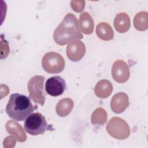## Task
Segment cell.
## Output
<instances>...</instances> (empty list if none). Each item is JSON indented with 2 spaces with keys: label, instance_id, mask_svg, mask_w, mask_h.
Returning a JSON list of instances; mask_svg holds the SVG:
<instances>
[{
  "label": "cell",
  "instance_id": "19",
  "mask_svg": "<svg viewBox=\"0 0 148 148\" xmlns=\"http://www.w3.org/2000/svg\"><path fill=\"white\" fill-rule=\"evenodd\" d=\"M71 6L72 9L76 12H81L83 10L85 6L84 1H72Z\"/></svg>",
  "mask_w": 148,
  "mask_h": 148
},
{
  "label": "cell",
  "instance_id": "4",
  "mask_svg": "<svg viewBox=\"0 0 148 148\" xmlns=\"http://www.w3.org/2000/svg\"><path fill=\"white\" fill-rule=\"evenodd\" d=\"M108 133L112 137L124 140L128 138L130 135V128L127 123L119 117L110 119L106 126Z\"/></svg>",
  "mask_w": 148,
  "mask_h": 148
},
{
  "label": "cell",
  "instance_id": "11",
  "mask_svg": "<svg viewBox=\"0 0 148 148\" xmlns=\"http://www.w3.org/2000/svg\"><path fill=\"white\" fill-rule=\"evenodd\" d=\"M6 129L7 132L14 136L17 140L20 142H25L27 139V136L24 130L20 124L14 120H9L6 124Z\"/></svg>",
  "mask_w": 148,
  "mask_h": 148
},
{
  "label": "cell",
  "instance_id": "18",
  "mask_svg": "<svg viewBox=\"0 0 148 148\" xmlns=\"http://www.w3.org/2000/svg\"><path fill=\"white\" fill-rule=\"evenodd\" d=\"M107 113L102 108H97L92 113L91 121L92 124L102 125L104 124L107 120Z\"/></svg>",
  "mask_w": 148,
  "mask_h": 148
},
{
  "label": "cell",
  "instance_id": "13",
  "mask_svg": "<svg viewBox=\"0 0 148 148\" xmlns=\"http://www.w3.org/2000/svg\"><path fill=\"white\" fill-rule=\"evenodd\" d=\"M113 25L119 33H124L128 31L131 26L130 18L125 13H118L114 18Z\"/></svg>",
  "mask_w": 148,
  "mask_h": 148
},
{
  "label": "cell",
  "instance_id": "6",
  "mask_svg": "<svg viewBox=\"0 0 148 148\" xmlns=\"http://www.w3.org/2000/svg\"><path fill=\"white\" fill-rule=\"evenodd\" d=\"M45 78L42 76L36 75L29 80L27 87L29 92V98L35 103L43 106L45 102V97L43 91Z\"/></svg>",
  "mask_w": 148,
  "mask_h": 148
},
{
  "label": "cell",
  "instance_id": "1",
  "mask_svg": "<svg viewBox=\"0 0 148 148\" xmlns=\"http://www.w3.org/2000/svg\"><path fill=\"white\" fill-rule=\"evenodd\" d=\"M76 17L72 13H68L54 31L53 39L58 45L63 46L75 39L83 38Z\"/></svg>",
  "mask_w": 148,
  "mask_h": 148
},
{
  "label": "cell",
  "instance_id": "17",
  "mask_svg": "<svg viewBox=\"0 0 148 148\" xmlns=\"http://www.w3.org/2000/svg\"><path fill=\"white\" fill-rule=\"evenodd\" d=\"M134 25L138 31L146 30L148 28V13L147 12L138 13L134 18Z\"/></svg>",
  "mask_w": 148,
  "mask_h": 148
},
{
  "label": "cell",
  "instance_id": "10",
  "mask_svg": "<svg viewBox=\"0 0 148 148\" xmlns=\"http://www.w3.org/2000/svg\"><path fill=\"white\" fill-rule=\"evenodd\" d=\"M129 105L128 95L123 92L114 94L110 101V108L112 111L117 114L123 113Z\"/></svg>",
  "mask_w": 148,
  "mask_h": 148
},
{
  "label": "cell",
  "instance_id": "8",
  "mask_svg": "<svg viewBox=\"0 0 148 148\" xmlns=\"http://www.w3.org/2000/svg\"><path fill=\"white\" fill-rule=\"evenodd\" d=\"M65 88V81L59 76L49 77L46 82L45 90L46 92L53 97H57L62 94Z\"/></svg>",
  "mask_w": 148,
  "mask_h": 148
},
{
  "label": "cell",
  "instance_id": "16",
  "mask_svg": "<svg viewBox=\"0 0 148 148\" xmlns=\"http://www.w3.org/2000/svg\"><path fill=\"white\" fill-rule=\"evenodd\" d=\"M73 108V102L72 99L63 98L59 101L56 105V113L60 117H65L69 114Z\"/></svg>",
  "mask_w": 148,
  "mask_h": 148
},
{
  "label": "cell",
  "instance_id": "9",
  "mask_svg": "<svg viewBox=\"0 0 148 148\" xmlns=\"http://www.w3.org/2000/svg\"><path fill=\"white\" fill-rule=\"evenodd\" d=\"M86 53V46L80 40L71 41L66 47V55L68 58L73 62L80 61Z\"/></svg>",
  "mask_w": 148,
  "mask_h": 148
},
{
  "label": "cell",
  "instance_id": "2",
  "mask_svg": "<svg viewBox=\"0 0 148 148\" xmlns=\"http://www.w3.org/2000/svg\"><path fill=\"white\" fill-rule=\"evenodd\" d=\"M36 105H33L30 98L18 93L12 94L6 106V112L9 117L16 121H23L35 109Z\"/></svg>",
  "mask_w": 148,
  "mask_h": 148
},
{
  "label": "cell",
  "instance_id": "7",
  "mask_svg": "<svg viewBox=\"0 0 148 148\" xmlns=\"http://www.w3.org/2000/svg\"><path fill=\"white\" fill-rule=\"evenodd\" d=\"M112 75L114 80L117 83H123L127 82L130 75L127 64L121 60L115 61L112 66Z\"/></svg>",
  "mask_w": 148,
  "mask_h": 148
},
{
  "label": "cell",
  "instance_id": "3",
  "mask_svg": "<svg viewBox=\"0 0 148 148\" xmlns=\"http://www.w3.org/2000/svg\"><path fill=\"white\" fill-rule=\"evenodd\" d=\"M50 128V125L47 124L45 116L38 112L29 114L24 122L25 131L31 135L43 134Z\"/></svg>",
  "mask_w": 148,
  "mask_h": 148
},
{
  "label": "cell",
  "instance_id": "15",
  "mask_svg": "<svg viewBox=\"0 0 148 148\" xmlns=\"http://www.w3.org/2000/svg\"><path fill=\"white\" fill-rule=\"evenodd\" d=\"M95 32L97 36L102 40L108 41L114 37V31L112 27L105 22L99 23L97 25Z\"/></svg>",
  "mask_w": 148,
  "mask_h": 148
},
{
  "label": "cell",
  "instance_id": "5",
  "mask_svg": "<svg viewBox=\"0 0 148 148\" xmlns=\"http://www.w3.org/2000/svg\"><path fill=\"white\" fill-rule=\"evenodd\" d=\"M43 69L49 73H58L63 71L65 60L62 56L55 52L46 53L42 60Z\"/></svg>",
  "mask_w": 148,
  "mask_h": 148
},
{
  "label": "cell",
  "instance_id": "14",
  "mask_svg": "<svg viewBox=\"0 0 148 148\" xmlns=\"http://www.w3.org/2000/svg\"><path fill=\"white\" fill-rule=\"evenodd\" d=\"M79 27L81 31L84 34L90 35L93 32L94 22L88 13L84 12L80 15Z\"/></svg>",
  "mask_w": 148,
  "mask_h": 148
},
{
  "label": "cell",
  "instance_id": "12",
  "mask_svg": "<svg viewBox=\"0 0 148 148\" xmlns=\"http://www.w3.org/2000/svg\"><path fill=\"white\" fill-rule=\"evenodd\" d=\"M112 91L113 85L109 80L106 79L99 80L94 88L95 95L101 99L108 98L112 94Z\"/></svg>",
  "mask_w": 148,
  "mask_h": 148
}]
</instances>
